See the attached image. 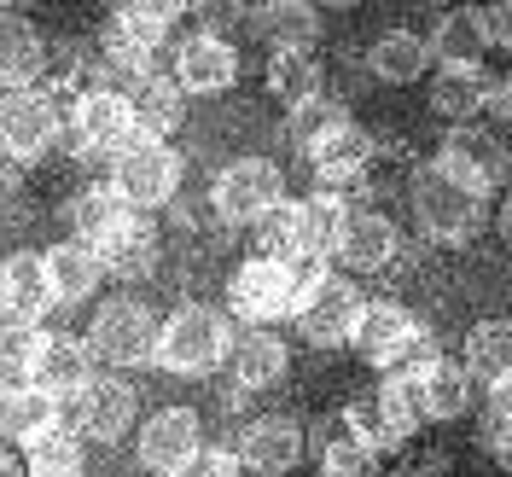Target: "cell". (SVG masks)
Here are the masks:
<instances>
[{
	"label": "cell",
	"mask_w": 512,
	"mask_h": 477,
	"mask_svg": "<svg viewBox=\"0 0 512 477\" xmlns=\"http://www.w3.org/2000/svg\"><path fill=\"white\" fill-rule=\"evenodd\" d=\"M24 460H30V477H82V437L70 425H59L41 443L24 448Z\"/></svg>",
	"instance_id": "f35d334b"
},
{
	"label": "cell",
	"mask_w": 512,
	"mask_h": 477,
	"mask_svg": "<svg viewBox=\"0 0 512 477\" xmlns=\"http://www.w3.org/2000/svg\"><path fill=\"white\" fill-rule=\"evenodd\" d=\"M367 64H373V76L390 82V88H408L425 76V64H431V41L414 30H384L373 47H367Z\"/></svg>",
	"instance_id": "f546056e"
},
{
	"label": "cell",
	"mask_w": 512,
	"mask_h": 477,
	"mask_svg": "<svg viewBox=\"0 0 512 477\" xmlns=\"http://www.w3.org/2000/svg\"><path fill=\"white\" fill-rule=\"evenodd\" d=\"M466 367H472V379H483V384L507 379L512 373V315H489L466 332Z\"/></svg>",
	"instance_id": "1f68e13d"
},
{
	"label": "cell",
	"mask_w": 512,
	"mask_h": 477,
	"mask_svg": "<svg viewBox=\"0 0 512 477\" xmlns=\"http://www.w3.org/2000/svg\"><path fill=\"white\" fill-rule=\"evenodd\" d=\"M256 30L262 41H274V53H297V47H315L320 12L303 0H274V6H256Z\"/></svg>",
	"instance_id": "d6a6232c"
},
{
	"label": "cell",
	"mask_w": 512,
	"mask_h": 477,
	"mask_svg": "<svg viewBox=\"0 0 512 477\" xmlns=\"http://www.w3.org/2000/svg\"><path fill=\"white\" fill-rule=\"evenodd\" d=\"M0 309H6V326H41L47 309H59V297L47 286V262L30 251L6 256V274H0Z\"/></svg>",
	"instance_id": "ffe728a7"
},
{
	"label": "cell",
	"mask_w": 512,
	"mask_h": 477,
	"mask_svg": "<svg viewBox=\"0 0 512 477\" xmlns=\"http://www.w3.org/2000/svg\"><path fill=\"white\" fill-rule=\"evenodd\" d=\"M425 41H431V59L443 64V70H478V59L489 53L483 24H478V6H466V12H443Z\"/></svg>",
	"instance_id": "f1b7e54d"
},
{
	"label": "cell",
	"mask_w": 512,
	"mask_h": 477,
	"mask_svg": "<svg viewBox=\"0 0 512 477\" xmlns=\"http://www.w3.org/2000/svg\"><path fill=\"white\" fill-rule=\"evenodd\" d=\"M408 396L419 402V419H460L466 408H472V396H478V379H472L466 361L437 355V361L408 384Z\"/></svg>",
	"instance_id": "44dd1931"
},
{
	"label": "cell",
	"mask_w": 512,
	"mask_h": 477,
	"mask_svg": "<svg viewBox=\"0 0 512 477\" xmlns=\"http://www.w3.org/2000/svg\"><path fill=\"white\" fill-rule=\"evenodd\" d=\"M367 315V297L350 274H332L326 286L297 309V332L315 344V350H332V344H355V326Z\"/></svg>",
	"instance_id": "8fae6325"
},
{
	"label": "cell",
	"mask_w": 512,
	"mask_h": 477,
	"mask_svg": "<svg viewBox=\"0 0 512 477\" xmlns=\"http://www.w3.org/2000/svg\"><path fill=\"white\" fill-rule=\"evenodd\" d=\"M419 338H425V326H419L402 303H367V315L355 326V350L367 355L384 379L408 361V350H414Z\"/></svg>",
	"instance_id": "9a60e30c"
},
{
	"label": "cell",
	"mask_w": 512,
	"mask_h": 477,
	"mask_svg": "<svg viewBox=\"0 0 512 477\" xmlns=\"http://www.w3.org/2000/svg\"><path fill=\"white\" fill-rule=\"evenodd\" d=\"M414 216L419 227L431 233V239H443V245H460V239H472L489 216V198L478 187H466V181H454L443 163H419L414 169Z\"/></svg>",
	"instance_id": "7a4b0ae2"
},
{
	"label": "cell",
	"mask_w": 512,
	"mask_h": 477,
	"mask_svg": "<svg viewBox=\"0 0 512 477\" xmlns=\"http://www.w3.org/2000/svg\"><path fill=\"white\" fill-rule=\"evenodd\" d=\"M210 204H216L222 227H256L268 210L286 204V175H280V163H268V158H233L227 169H216Z\"/></svg>",
	"instance_id": "5b68a950"
},
{
	"label": "cell",
	"mask_w": 512,
	"mask_h": 477,
	"mask_svg": "<svg viewBox=\"0 0 512 477\" xmlns=\"http://www.w3.org/2000/svg\"><path fill=\"white\" fill-rule=\"evenodd\" d=\"M489 99H495V82L483 70H437L431 76V111L448 128H472V117L489 111Z\"/></svg>",
	"instance_id": "484cf974"
},
{
	"label": "cell",
	"mask_w": 512,
	"mask_h": 477,
	"mask_svg": "<svg viewBox=\"0 0 512 477\" xmlns=\"http://www.w3.org/2000/svg\"><path fill=\"white\" fill-rule=\"evenodd\" d=\"M373 448L350 437V431H338V437H326L320 443V477H373Z\"/></svg>",
	"instance_id": "ab89813d"
},
{
	"label": "cell",
	"mask_w": 512,
	"mask_h": 477,
	"mask_svg": "<svg viewBox=\"0 0 512 477\" xmlns=\"http://www.w3.org/2000/svg\"><path fill=\"white\" fill-rule=\"evenodd\" d=\"M175 82H181V94H222L239 82V53H233V41L222 35H187L181 47H175V70H169Z\"/></svg>",
	"instance_id": "ac0fdd59"
},
{
	"label": "cell",
	"mask_w": 512,
	"mask_h": 477,
	"mask_svg": "<svg viewBox=\"0 0 512 477\" xmlns=\"http://www.w3.org/2000/svg\"><path fill=\"white\" fill-rule=\"evenodd\" d=\"M396 251H402V233H396L390 216H379V210H350V222H344V233H338L332 262L355 280V274H379V268H390Z\"/></svg>",
	"instance_id": "2e32d148"
},
{
	"label": "cell",
	"mask_w": 512,
	"mask_h": 477,
	"mask_svg": "<svg viewBox=\"0 0 512 477\" xmlns=\"http://www.w3.org/2000/svg\"><path fill=\"white\" fill-rule=\"evenodd\" d=\"M350 222V204L332 187H315L303 198V233H309V256H332L338 251V233Z\"/></svg>",
	"instance_id": "8d00e7d4"
},
{
	"label": "cell",
	"mask_w": 512,
	"mask_h": 477,
	"mask_svg": "<svg viewBox=\"0 0 512 477\" xmlns=\"http://www.w3.org/2000/svg\"><path fill=\"white\" fill-rule=\"evenodd\" d=\"M489 414L512 419V373H507V379H495V384H489Z\"/></svg>",
	"instance_id": "f6af8a7d"
},
{
	"label": "cell",
	"mask_w": 512,
	"mask_h": 477,
	"mask_svg": "<svg viewBox=\"0 0 512 477\" xmlns=\"http://www.w3.org/2000/svg\"><path fill=\"white\" fill-rule=\"evenodd\" d=\"M239 472H245L239 448H216V443H204L175 477H239Z\"/></svg>",
	"instance_id": "60d3db41"
},
{
	"label": "cell",
	"mask_w": 512,
	"mask_h": 477,
	"mask_svg": "<svg viewBox=\"0 0 512 477\" xmlns=\"http://www.w3.org/2000/svg\"><path fill=\"white\" fill-rule=\"evenodd\" d=\"M501 233L512 239V187H507V204H501Z\"/></svg>",
	"instance_id": "7dc6e473"
},
{
	"label": "cell",
	"mask_w": 512,
	"mask_h": 477,
	"mask_svg": "<svg viewBox=\"0 0 512 477\" xmlns=\"http://www.w3.org/2000/svg\"><path fill=\"white\" fill-rule=\"evenodd\" d=\"M454 181H466V187H478L483 198L507 181V146H501V134H489V128H448L443 134V152H437Z\"/></svg>",
	"instance_id": "4fadbf2b"
},
{
	"label": "cell",
	"mask_w": 512,
	"mask_h": 477,
	"mask_svg": "<svg viewBox=\"0 0 512 477\" xmlns=\"http://www.w3.org/2000/svg\"><path fill=\"white\" fill-rule=\"evenodd\" d=\"M198 448L204 443H198V414H192V408H158V414L134 431L140 466H146V472H163V477H175Z\"/></svg>",
	"instance_id": "5bb4252c"
},
{
	"label": "cell",
	"mask_w": 512,
	"mask_h": 477,
	"mask_svg": "<svg viewBox=\"0 0 512 477\" xmlns=\"http://www.w3.org/2000/svg\"><path fill=\"white\" fill-rule=\"evenodd\" d=\"M483 448H489V460L507 466V477H512V419H501V414L483 419Z\"/></svg>",
	"instance_id": "7bdbcfd3"
},
{
	"label": "cell",
	"mask_w": 512,
	"mask_h": 477,
	"mask_svg": "<svg viewBox=\"0 0 512 477\" xmlns=\"http://www.w3.org/2000/svg\"><path fill=\"white\" fill-rule=\"evenodd\" d=\"M64 140H70V152H82V158H117V152H128V146L140 140L128 94H117V88H88V94H76L70 111H64Z\"/></svg>",
	"instance_id": "277c9868"
},
{
	"label": "cell",
	"mask_w": 512,
	"mask_h": 477,
	"mask_svg": "<svg viewBox=\"0 0 512 477\" xmlns=\"http://www.w3.org/2000/svg\"><path fill=\"white\" fill-rule=\"evenodd\" d=\"M175 18H181V6H146V0L140 6H117L111 24H105V59L117 70H134V82L152 76V53L169 41Z\"/></svg>",
	"instance_id": "9c48e42d"
},
{
	"label": "cell",
	"mask_w": 512,
	"mask_h": 477,
	"mask_svg": "<svg viewBox=\"0 0 512 477\" xmlns=\"http://www.w3.org/2000/svg\"><path fill=\"white\" fill-rule=\"evenodd\" d=\"M0 76L12 88H41V35L30 30L24 12H6V41H0Z\"/></svg>",
	"instance_id": "836d02e7"
},
{
	"label": "cell",
	"mask_w": 512,
	"mask_h": 477,
	"mask_svg": "<svg viewBox=\"0 0 512 477\" xmlns=\"http://www.w3.org/2000/svg\"><path fill=\"white\" fill-rule=\"evenodd\" d=\"M94 251H99V262H105L111 280H128V286H134V280H146V274L158 268V227H152V216L134 210L117 233L99 239Z\"/></svg>",
	"instance_id": "603a6c76"
},
{
	"label": "cell",
	"mask_w": 512,
	"mask_h": 477,
	"mask_svg": "<svg viewBox=\"0 0 512 477\" xmlns=\"http://www.w3.org/2000/svg\"><path fill=\"white\" fill-rule=\"evenodd\" d=\"M414 425H419V402L402 390V384H390V379H384L379 390H367V396H355L350 408H344V431L361 437L373 454L402 448L408 437H414Z\"/></svg>",
	"instance_id": "30bf717a"
},
{
	"label": "cell",
	"mask_w": 512,
	"mask_h": 477,
	"mask_svg": "<svg viewBox=\"0 0 512 477\" xmlns=\"http://www.w3.org/2000/svg\"><path fill=\"white\" fill-rule=\"evenodd\" d=\"M64 425V402L41 396L35 384H6V402H0V431H6V448H30L41 443L47 431Z\"/></svg>",
	"instance_id": "cb8c5ba5"
},
{
	"label": "cell",
	"mask_w": 512,
	"mask_h": 477,
	"mask_svg": "<svg viewBox=\"0 0 512 477\" xmlns=\"http://www.w3.org/2000/svg\"><path fill=\"white\" fill-rule=\"evenodd\" d=\"M88 361H94V350H88L82 338L47 332V344H41V355H35V367H30V384L41 390V396H53V402H64V408H70V402L94 384Z\"/></svg>",
	"instance_id": "d6986e66"
},
{
	"label": "cell",
	"mask_w": 512,
	"mask_h": 477,
	"mask_svg": "<svg viewBox=\"0 0 512 477\" xmlns=\"http://www.w3.org/2000/svg\"><path fill=\"white\" fill-rule=\"evenodd\" d=\"M0 477H30V460H24V448H6V460H0Z\"/></svg>",
	"instance_id": "bcb514c9"
},
{
	"label": "cell",
	"mask_w": 512,
	"mask_h": 477,
	"mask_svg": "<svg viewBox=\"0 0 512 477\" xmlns=\"http://www.w3.org/2000/svg\"><path fill=\"white\" fill-rule=\"evenodd\" d=\"M367 158H373V140H367V128L361 123H344L338 134H326L315 146V181L320 187H350V181H361L367 175Z\"/></svg>",
	"instance_id": "83f0119b"
},
{
	"label": "cell",
	"mask_w": 512,
	"mask_h": 477,
	"mask_svg": "<svg viewBox=\"0 0 512 477\" xmlns=\"http://www.w3.org/2000/svg\"><path fill=\"white\" fill-rule=\"evenodd\" d=\"M64 134V111L53 105L47 88H12L0 99V146H6V163H35L53 140Z\"/></svg>",
	"instance_id": "ba28073f"
},
{
	"label": "cell",
	"mask_w": 512,
	"mask_h": 477,
	"mask_svg": "<svg viewBox=\"0 0 512 477\" xmlns=\"http://www.w3.org/2000/svg\"><path fill=\"white\" fill-rule=\"evenodd\" d=\"M128 216H134V204H128L111 181H105V187H88V192H76V198H70V239L99 245V239H105V233H117Z\"/></svg>",
	"instance_id": "4dcf8cb0"
},
{
	"label": "cell",
	"mask_w": 512,
	"mask_h": 477,
	"mask_svg": "<svg viewBox=\"0 0 512 477\" xmlns=\"http://www.w3.org/2000/svg\"><path fill=\"white\" fill-rule=\"evenodd\" d=\"M134 425V384H123L117 373H94V384L70 402V431L88 443H117Z\"/></svg>",
	"instance_id": "7c38bea8"
},
{
	"label": "cell",
	"mask_w": 512,
	"mask_h": 477,
	"mask_svg": "<svg viewBox=\"0 0 512 477\" xmlns=\"http://www.w3.org/2000/svg\"><path fill=\"white\" fill-rule=\"evenodd\" d=\"M256 233V256H268V262H297V256H309V233H303V204H280V210H268L262 222L251 227Z\"/></svg>",
	"instance_id": "e575fe53"
},
{
	"label": "cell",
	"mask_w": 512,
	"mask_h": 477,
	"mask_svg": "<svg viewBox=\"0 0 512 477\" xmlns=\"http://www.w3.org/2000/svg\"><path fill=\"white\" fill-rule=\"evenodd\" d=\"M489 111H495V123L512 134V76H507V82H495V99H489Z\"/></svg>",
	"instance_id": "ee69618b"
},
{
	"label": "cell",
	"mask_w": 512,
	"mask_h": 477,
	"mask_svg": "<svg viewBox=\"0 0 512 477\" xmlns=\"http://www.w3.org/2000/svg\"><path fill=\"white\" fill-rule=\"evenodd\" d=\"M478 24H483V41H489V47L512 53V0H489V6H478Z\"/></svg>",
	"instance_id": "b9f144b4"
},
{
	"label": "cell",
	"mask_w": 512,
	"mask_h": 477,
	"mask_svg": "<svg viewBox=\"0 0 512 477\" xmlns=\"http://www.w3.org/2000/svg\"><path fill=\"white\" fill-rule=\"evenodd\" d=\"M233 326H227L222 309H210V303H181L175 315H163V338H158V367L163 373H210V367H222V355H233Z\"/></svg>",
	"instance_id": "6da1fadb"
},
{
	"label": "cell",
	"mask_w": 512,
	"mask_h": 477,
	"mask_svg": "<svg viewBox=\"0 0 512 477\" xmlns=\"http://www.w3.org/2000/svg\"><path fill=\"white\" fill-rule=\"evenodd\" d=\"M111 187L123 192L140 216H152L158 204H175V192H181V158H175V146L169 140H134L128 152L111 158Z\"/></svg>",
	"instance_id": "52a82bcc"
},
{
	"label": "cell",
	"mask_w": 512,
	"mask_h": 477,
	"mask_svg": "<svg viewBox=\"0 0 512 477\" xmlns=\"http://www.w3.org/2000/svg\"><path fill=\"white\" fill-rule=\"evenodd\" d=\"M268 88L286 99L291 111H297V105H309V99H320V59H315V47L274 53V64H268Z\"/></svg>",
	"instance_id": "d590c367"
},
{
	"label": "cell",
	"mask_w": 512,
	"mask_h": 477,
	"mask_svg": "<svg viewBox=\"0 0 512 477\" xmlns=\"http://www.w3.org/2000/svg\"><path fill=\"white\" fill-rule=\"evenodd\" d=\"M41 262H47V286H53V297H59L64 309H70V303H88L99 291V280H105L99 251L82 245V239H59L53 251H41Z\"/></svg>",
	"instance_id": "d4e9b609"
},
{
	"label": "cell",
	"mask_w": 512,
	"mask_h": 477,
	"mask_svg": "<svg viewBox=\"0 0 512 477\" xmlns=\"http://www.w3.org/2000/svg\"><path fill=\"white\" fill-rule=\"evenodd\" d=\"M239 460L245 472L256 477H280L303 460V425L291 414H256L245 431H239Z\"/></svg>",
	"instance_id": "e0dca14e"
},
{
	"label": "cell",
	"mask_w": 512,
	"mask_h": 477,
	"mask_svg": "<svg viewBox=\"0 0 512 477\" xmlns=\"http://www.w3.org/2000/svg\"><path fill=\"white\" fill-rule=\"evenodd\" d=\"M128 105H134V128H140V140H169L175 128H181V82L175 76H140L134 88H128Z\"/></svg>",
	"instance_id": "4316f807"
},
{
	"label": "cell",
	"mask_w": 512,
	"mask_h": 477,
	"mask_svg": "<svg viewBox=\"0 0 512 477\" xmlns=\"http://www.w3.org/2000/svg\"><path fill=\"white\" fill-rule=\"evenodd\" d=\"M344 123H350V111H344L338 99L320 94V99H309V105H297V111H291V117H286V134H291V146H297L303 158H315V146L326 140V134H338Z\"/></svg>",
	"instance_id": "74e56055"
},
{
	"label": "cell",
	"mask_w": 512,
	"mask_h": 477,
	"mask_svg": "<svg viewBox=\"0 0 512 477\" xmlns=\"http://www.w3.org/2000/svg\"><path fill=\"white\" fill-rule=\"evenodd\" d=\"M227 367H233V384H239V390H268V384L286 379V367H291L286 338H280L274 326H245V332L233 338Z\"/></svg>",
	"instance_id": "7402d4cb"
},
{
	"label": "cell",
	"mask_w": 512,
	"mask_h": 477,
	"mask_svg": "<svg viewBox=\"0 0 512 477\" xmlns=\"http://www.w3.org/2000/svg\"><path fill=\"white\" fill-rule=\"evenodd\" d=\"M158 338H163V320L152 315L140 297H111V303H99L94 326H88V350H94V361H105L111 373H128V367L158 361Z\"/></svg>",
	"instance_id": "3957f363"
},
{
	"label": "cell",
	"mask_w": 512,
	"mask_h": 477,
	"mask_svg": "<svg viewBox=\"0 0 512 477\" xmlns=\"http://www.w3.org/2000/svg\"><path fill=\"white\" fill-rule=\"evenodd\" d=\"M227 315L245 320V326H274V332H280V320H297L291 262H268V256L239 262L233 280H227Z\"/></svg>",
	"instance_id": "8992f818"
}]
</instances>
